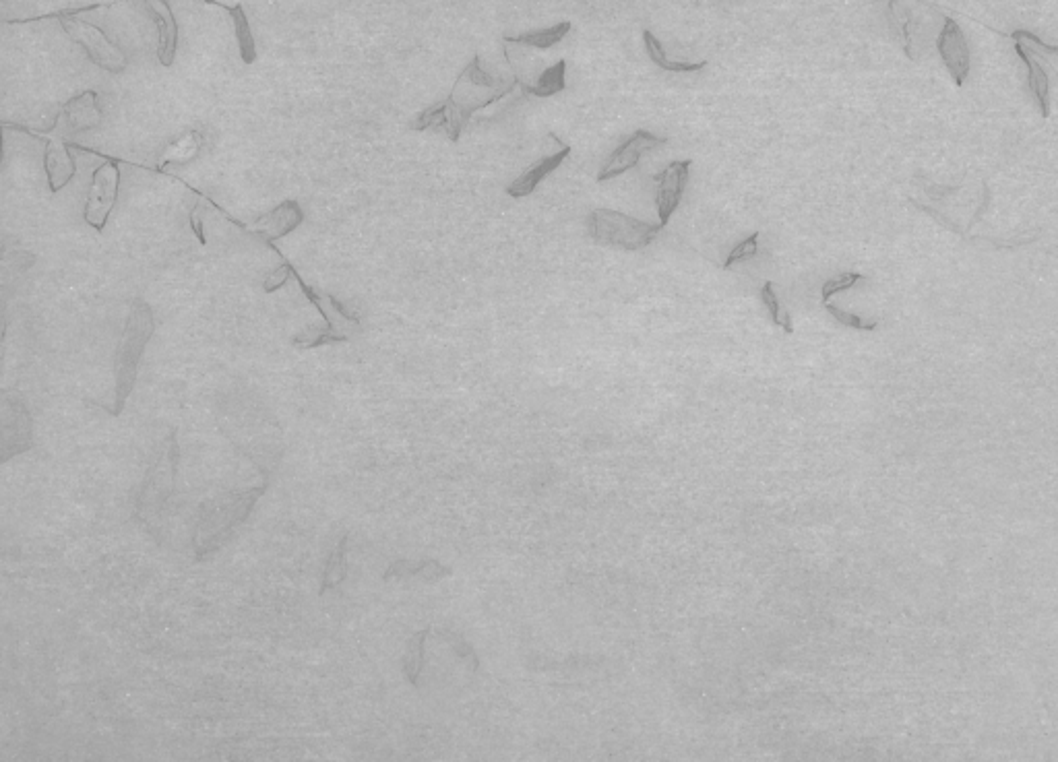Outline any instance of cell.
Returning a JSON list of instances; mask_svg holds the SVG:
<instances>
[{"label":"cell","mask_w":1058,"mask_h":762,"mask_svg":"<svg viewBox=\"0 0 1058 762\" xmlns=\"http://www.w3.org/2000/svg\"><path fill=\"white\" fill-rule=\"evenodd\" d=\"M515 87H519V79L505 81V79H494L484 69L480 56L476 54L468 67L457 77L451 95L441 102L445 108V133L447 137L457 143L465 124L472 118L476 110L488 108L494 102L503 100L507 93H511Z\"/></svg>","instance_id":"1"},{"label":"cell","mask_w":1058,"mask_h":762,"mask_svg":"<svg viewBox=\"0 0 1058 762\" xmlns=\"http://www.w3.org/2000/svg\"><path fill=\"white\" fill-rule=\"evenodd\" d=\"M267 486L242 490V492H230L215 496L201 504L199 508V519L193 535V546L195 556L199 562H203L207 556L220 550L238 525H242L248 515H251L253 506L257 500L265 494Z\"/></svg>","instance_id":"2"},{"label":"cell","mask_w":1058,"mask_h":762,"mask_svg":"<svg viewBox=\"0 0 1058 762\" xmlns=\"http://www.w3.org/2000/svg\"><path fill=\"white\" fill-rule=\"evenodd\" d=\"M155 323H153V310L145 300H135L131 304L127 325H124V333L116 352V389H114V405L110 407V414L118 416L124 403H127L129 395L133 393L139 362L143 358L145 347L153 335Z\"/></svg>","instance_id":"3"},{"label":"cell","mask_w":1058,"mask_h":762,"mask_svg":"<svg viewBox=\"0 0 1058 762\" xmlns=\"http://www.w3.org/2000/svg\"><path fill=\"white\" fill-rule=\"evenodd\" d=\"M178 461H180V447L176 440V432H172L162 442L158 457H155L153 463L149 465L143 486L137 496L135 521L141 523L147 531L153 529L155 521H158L164 513V506L174 490Z\"/></svg>","instance_id":"4"},{"label":"cell","mask_w":1058,"mask_h":762,"mask_svg":"<svg viewBox=\"0 0 1058 762\" xmlns=\"http://www.w3.org/2000/svg\"><path fill=\"white\" fill-rule=\"evenodd\" d=\"M662 230V224H649L614 209H594L587 215V236L591 240L629 252L647 248Z\"/></svg>","instance_id":"5"},{"label":"cell","mask_w":1058,"mask_h":762,"mask_svg":"<svg viewBox=\"0 0 1058 762\" xmlns=\"http://www.w3.org/2000/svg\"><path fill=\"white\" fill-rule=\"evenodd\" d=\"M77 13L79 11H60V13H56L62 29H65V34L75 44H79L85 50L87 58L96 67H100V69H104L108 73H114V75H120V73L127 71L129 60H127V54L122 52V48L116 46L106 36V31L102 27L79 19Z\"/></svg>","instance_id":"6"},{"label":"cell","mask_w":1058,"mask_h":762,"mask_svg":"<svg viewBox=\"0 0 1058 762\" xmlns=\"http://www.w3.org/2000/svg\"><path fill=\"white\" fill-rule=\"evenodd\" d=\"M27 131V129H23ZM38 139H44L46 141V149H44V168H46V176H48V188L50 193H60L62 188H65L75 172H77V166H75V160L73 155L69 153V145H67V139L73 135L67 120L62 118V114L56 116V122L52 129L48 133H34V131H27Z\"/></svg>","instance_id":"7"},{"label":"cell","mask_w":1058,"mask_h":762,"mask_svg":"<svg viewBox=\"0 0 1058 762\" xmlns=\"http://www.w3.org/2000/svg\"><path fill=\"white\" fill-rule=\"evenodd\" d=\"M118 186H120V168L116 162L108 160L96 172H93V182H91L89 197H87L85 211H83V219L87 226H91L98 232L106 228L110 213L116 205Z\"/></svg>","instance_id":"8"},{"label":"cell","mask_w":1058,"mask_h":762,"mask_svg":"<svg viewBox=\"0 0 1058 762\" xmlns=\"http://www.w3.org/2000/svg\"><path fill=\"white\" fill-rule=\"evenodd\" d=\"M666 143H668V139L653 135V133H649L645 129L635 131L631 137H627L610 153V157L604 162L602 170L598 172V182H608L612 178L627 174L629 170H633L641 162V157L645 153L653 151L656 147H662Z\"/></svg>","instance_id":"9"},{"label":"cell","mask_w":1058,"mask_h":762,"mask_svg":"<svg viewBox=\"0 0 1058 762\" xmlns=\"http://www.w3.org/2000/svg\"><path fill=\"white\" fill-rule=\"evenodd\" d=\"M300 290L304 292V296L313 302L317 306V310L321 312L323 321H325V329H327V335L331 339V343H341V341H348L352 339L358 331H360V321L358 316L352 314L344 304L337 302L333 296H325V294H319L317 290L310 288V285H306L302 281V277L298 273H294Z\"/></svg>","instance_id":"10"},{"label":"cell","mask_w":1058,"mask_h":762,"mask_svg":"<svg viewBox=\"0 0 1058 762\" xmlns=\"http://www.w3.org/2000/svg\"><path fill=\"white\" fill-rule=\"evenodd\" d=\"M937 50L943 58V65L951 73L957 87L966 83L970 69H972V50L968 44L966 34L959 27V23L951 17H945L943 29L937 38Z\"/></svg>","instance_id":"11"},{"label":"cell","mask_w":1058,"mask_h":762,"mask_svg":"<svg viewBox=\"0 0 1058 762\" xmlns=\"http://www.w3.org/2000/svg\"><path fill=\"white\" fill-rule=\"evenodd\" d=\"M3 463L11 457L31 449V418L19 395H5L3 399Z\"/></svg>","instance_id":"12"},{"label":"cell","mask_w":1058,"mask_h":762,"mask_svg":"<svg viewBox=\"0 0 1058 762\" xmlns=\"http://www.w3.org/2000/svg\"><path fill=\"white\" fill-rule=\"evenodd\" d=\"M691 166H693L691 160H678L666 166L660 174L653 176V180H656L658 184L656 207H658V217H660L662 226H668L670 217L674 215V211L678 209L682 201L684 188H687V182H689Z\"/></svg>","instance_id":"13"},{"label":"cell","mask_w":1058,"mask_h":762,"mask_svg":"<svg viewBox=\"0 0 1058 762\" xmlns=\"http://www.w3.org/2000/svg\"><path fill=\"white\" fill-rule=\"evenodd\" d=\"M147 15L158 27V60L162 67H172L178 50V23L168 0H143Z\"/></svg>","instance_id":"14"},{"label":"cell","mask_w":1058,"mask_h":762,"mask_svg":"<svg viewBox=\"0 0 1058 762\" xmlns=\"http://www.w3.org/2000/svg\"><path fill=\"white\" fill-rule=\"evenodd\" d=\"M302 219V207L296 201H284L282 205H277L275 209L261 215L251 226V230L261 236L267 244H273L275 240L294 232L302 224Z\"/></svg>","instance_id":"15"},{"label":"cell","mask_w":1058,"mask_h":762,"mask_svg":"<svg viewBox=\"0 0 1058 762\" xmlns=\"http://www.w3.org/2000/svg\"><path fill=\"white\" fill-rule=\"evenodd\" d=\"M571 155V147L563 143V147H560L558 151L542 157V160H538L532 168H527L519 178H515L509 186H507V195L513 197V199H525L534 193V190L540 186V182L550 174L554 172L560 164H563L567 157Z\"/></svg>","instance_id":"16"},{"label":"cell","mask_w":1058,"mask_h":762,"mask_svg":"<svg viewBox=\"0 0 1058 762\" xmlns=\"http://www.w3.org/2000/svg\"><path fill=\"white\" fill-rule=\"evenodd\" d=\"M1015 52L1023 60V65L1028 67V87L1034 93L1042 116L1048 118L1050 116V77H1048L1046 67L1042 65L1040 52L1032 48L1030 44L1023 46V42L1019 40L1015 42Z\"/></svg>","instance_id":"17"},{"label":"cell","mask_w":1058,"mask_h":762,"mask_svg":"<svg viewBox=\"0 0 1058 762\" xmlns=\"http://www.w3.org/2000/svg\"><path fill=\"white\" fill-rule=\"evenodd\" d=\"M60 114L67 120L73 135L98 129V126L102 124V112L98 108V93L83 91L75 95V98H71L65 106H62Z\"/></svg>","instance_id":"18"},{"label":"cell","mask_w":1058,"mask_h":762,"mask_svg":"<svg viewBox=\"0 0 1058 762\" xmlns=\"http://www.w3.org/2000/svg\"><path fill=\"white\" fill-rule=\"evenodd\" d=\"M643 44H645V50L651 58V62L656 67H660L662 71L666 73H699L707 67V60H674L668 56L664 44L651 34L649 29L643 31Z\"/></svg>","instance_id":"19"},{"label":"cell","mask_w":1058,"mask_h":762,"mask_svg":"<svg viewBox=\"0 0 1058 762\" xmlns=\"http://www.w3.org/2000/svg\"><path fill=\"white\" fill-rule=\"evenodd\" d=\"M451 575V568L434 562V560H424V562H408V560H399V562H393L387 570L383 579L385 581H391V579H408V577H420L424 581H439L443 577H449Z\"/></svg>","instance_id":"20"},{"label":"cell","mask_w":1058,"mask_h":762,"mask_svg":"<svg viewBox=\"0 0 1058 762\" xmlns=\"http://www.w3.org/2000/svg\"><path fill=\"white\" fill-rule=\"evenodd\" d=\"M571 21H560L552 27H544V29H534V31H525V34L521 36H507L505 42L507 44H519V46H527V48H538V50H548L556 44L563 42L569 34H571Z\"/></svg>","instance_id":"21"},{"label":"cell","mask_w":1058,"mask_h":762,"mask_svg":"<svg viewBox=\"0 0 1058 762\" xmlns=\"http://www.w3.org/2000/svg\"><path fill=\"white\" fill-rule=\"evenodd\" d=\"M565 73H567V60H558L556 65L548 67L538 77V81L534 85H527V83L519 81V87H521L523 93L534 95V98H550V95H556V93L567 89Z\"/></svg>","instance_id":"22"},{"label":"cell","mask_w":1058,"mask_h":762,"mask_svg":"<svg viewBox=\"0 0 1058 762\" xmlns=\"http://www.w3.org/2000/svg\"><path fill=\"white\" fill-rule=\"evenodd\" d=\"M222 9H226L230 13V17H232L234 34H236V40H238V48H240L242 60L246 62V65H253V62L257 60V46H255L251 23H248V17H246L242 5H234V7L222 5Z\"/></svg>","instance_id":"23"},{"label":"cell","mask_w":1058,"mask_h":762,"mask_svg":"<svg viewBox=\"0 0 1058 762\" xmlns=\"http://www.w3.org/2000/svg\"><path fill=\"white\" fill-rule=\"evenodd\" d=\"M201 145H203V135H201V133H197V131L186 133L184 137L176 139V141L164 151V155L160 157V162H158V170H164V168L170 166V164L191 162L193 157L199 153Z\"/></svg>","instance_id":"24"},{"label":"cell","mask_w":1058,"mask_h":762,"mask_svg":"<svg viewBox=\"0 0 1058 762\" xmlns=\"http://www.w3.org/2000/svg\"><path fill=\"white\" fill-rule=\"evenodd\" d=\"M428 634H430V628L416 632L414 637L408 641L406 655H403V674H406L408 682L414 686H418V678L424 668V643H426Z\"/></svg>","instance_id":"25"},{"label":"cell","mask_w":1058,"mask_h":762,"mask_svg":"<svg viewBox=\"0 0 1058 762\" xmlns=\"http://www.w3.org/2000/svg\"><path fill=\"white\" fill-rule=\"evenodd\" d=\"M346 548H348V535H344V537L339 539L337 548L331 552V556L327 560L325 573H323L321 595H325L329 589H335L337 585L344 583V579H346Z\"/></svg>","instance_id":"26"},{"label":"cell","mask_w":1058,"mask_h":762,"mask_svg":"<svg viewBox=\"0 0 1058 762\" xmlns=\"http://www.w3.org/2000/svg\"><path fill=\"white\" fill-rule=\"evenodd\" d=\"M761 300L769 312V319L773 325H777L780 329H784L788 335L794 333V323L790 319V314L782 308V302L780 298H777L775 294V285L773 281H765L763 288H761Z\"/></svg>","instance_id":"27"},{"label":"cell","mask_w":1058,"mask_h":762,"mask_svg":"<svg viewBox=\"0 0 1058 762\" xmlns=\"http://www.w3.org/2000/svg\"><path fill=\"white\" fill-rule=\"evenodd\" d=\"M759 232H753L751 236H746L744 240H740L728 254V259L724 261V269H732L736 263H742V261H749L753 259L757 250H759Z\"/></svg>","instance_id":"28"},{"label":"cell","mask_w":1058,"mask_h":762,"mask_svg":"<svg viewBox=\"0 0 1058 762\" xmlns=\"http://www.w3.org/2000/svg\"><path fill=\"white\" fill-rule=\"evenodd\" d=\"M862 279H864V275H860V273H842V275H835V277L827 279V281L823 283V288H821V300H823V304H827L835 294L846 292V290L854 288V285H856L858 281H862Z\"/></svg>","instance_id":"29"},{"label":"cell","mask_w":1058,"mask_h":762,"mask_svg":"<svg viewBox=\"0 0 1058 762\" xmlns=\"http://www.w3.org/2000/svg\"><path fill=\"white\" fill-rule=\"evenodd\" d=\"M823 306H825V310L833 316V319H835L837 323H842V325H846V327H850V329H856V331H875V329L879 327L877 321H864L862 316L852 314V312H846V310L837 308V306H833V304H829V302L823 304Z\"/></svg>","instance_id":"30"},{"label":"cell","mask_w":1058,"mask_h":762,"mask_svg":"<svg viewBox=\"0 0 1058 762\" xmlns=\"http://www.w3.org/2000/svg\"><path fill=\"white\" fill-rule=\"evenodd\" d=\"M294 273H296V271H294V267H292L290 263H282V265H279L277 269H273V271L267 275V279L263 281V290H265L267 294H273L275 290L282 288V285H286L288 279L294 277Z\"/></svg>","instance_id":"31"},{"label":"cell","mask_w":1058,"mask_h":762,"mask_svg":"<svg viewBox=\"0 0 1058 762\" xmlns=\"http://www.w3.org/2000/svg\"><path fill=\"white\" fill-rule=\"evenodd\" d=\"M1011 40H1013V42H1017V40H1019V42H1028L1032 48H1036V50L1042 52V54L1058 56V44H1046V42H1042L1036 34H1032V31H1028V29H1015L1013 34H1011Z\"/></svg>","instance_id":"32"},{"label":"cell","mask_w":1058,"mask_h":762,"mask_svg":"<svg viewBox=\"0 0 1058 762\" xmlns=\"http://www.w3.org/2000/svg\"><path fill=\"white\" fill-rule=\"evenodd\" d=\"M445 637L453 643V649L457 651V655H459V657H465V659H470L472 665H474V670H476V668H478V657H476L474 649H472L468 643H463V641L457 637V634H449V632H445Z\"/></svg>","instance_id":"33"},{"label":"cell","mask_w":1058,"mask_h":762,"mask_svg":"<svg viewBox=\"0 0 1058 762\" xmlns=\"http://www.w3.org/2000/svg\"><path fill=\"white\" fill-rule=\"evenodd\" d=\"M199 215H201V203L197 201V205H195V209H193V213H191V224H193V230H195L199 242H201V244H207V238H205V232H203V221H201Z\"/></svg>","instance_id":"34"},{"label":"cell","mask_w":1058,"mask_h":762,"mask_svg":"<svg viewBox=\"0 0 1058 762\" xmlns=\"http://www.w3.org/2000/svg\"><path fill=\"white\" fill-rule=\"evenodd\" d=\"M203 3H207V5H215V7H220V3H217V0H203Z\"/></svg>","instance_id":"35"},{"label":"cell","mask_w":1058,"mask_h":762,"mask_svg":"<svg viewBox=\"0 0 1058 762\" xmlns=\"http://www.w3.org/2000/svg\"><path fill=\"white\" fill-rule=\"evenodd\" d=\"M887 3H893V0H887Z\"/></svg>","instance_id":"36"}]
</instances>
